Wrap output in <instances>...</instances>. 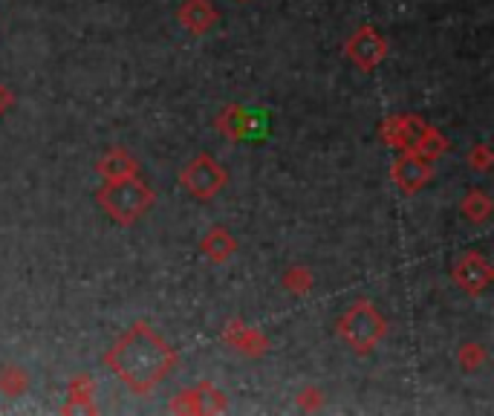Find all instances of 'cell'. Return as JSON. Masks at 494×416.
Returning <instances> with one entry per match:
<instances>
[{
	"mask_svg": "<svg viewBox=\"0 0 494 416\" xmlns=\"http://www.w3.org/2000/svg\"><path fill=\"white\" fill-rule=\"evenodd\" d=\"M104 361L127 390H134L136 397H148L177 367V350L165 342L153 327L136 321L116 338Z\"/></svg>",
	"mask_w": 494,
	"mask_h": 416,
	"instance_id": "6da1fadb",
	"label": "cell"
},
{
	"mask_svg": "<svg viewBox=\"0 0 494 416\" xmlns=\"http://www.w3.org/2000/svg\"><path fill=\"white\" fill-rule=\"evenodd\" d=\"M491 208H494L491 196L486 191H480V189H471L463 196V203H459V212H463V217L471 223H486L491 217Z\"/></svg>",
	"mask_w": 494,
	"mask_h": 416,
	"instance_id": "5bb4252c",
	"label": "cell"
},
{
	"mask_svg": "<svg viewBox=\"0 0 494 416\" xmlns=\"http://www.w3.org/2000/svg\"><path fill=\"white\" fill-rule=\"evenodd\" d=\"M445 150H448V139H445L443 134H439L436 127H431V130L425 134L422 145H420V150H416V153H422L425 159H439Z\"/></svg>",
	"mask_w": 494,
	"mask_h": 416,
	"instance_id": "44dd1931",
	"label": "cell"
},
{
	"mask_svg": "<svg viewBox=\"0 0 494 416\" xmlns=\"http://www.w3.org/2000/svg\"><path fill=\"white\" fill-rule=\"evenodd\" d=\"M344 50H347V58L353 61L361 73H373L384 58H388V38H384L376 27L365 24L347 38Z\"/></svg>",
	"mask_w": 494,
	"mask_h": 416,
	"instance_id": "5b68a950",
	"label": "cell"
},
{
	"mask_svg": "<svg viewBox=\"0 0 494 416\" xmlns=\"http://www.w3.org/2000/svg\"><path fill=\"white\" fill-rule=\"evenodd\" d=\"M177 18L191 35H205V32H212V27L220 20V12L212 0H182Z\"/></svg>",
	"mask_w": 494,
	"mask_h": 416,
	"instance_id": "9c48e42d",
	"label": "cell"
},
{
	"mask_svg": "<svg viewBox=\"0 0 494 416\" xmlns=\"http://www.w3.org/2000/svg\"><path fill=\"white\" fill-rule=\"evenodd\" d=\"M200 251L212 260V264H226V260H232V255L237 251V240L232 237L228 228L214 226V228H208L205 237L200 240Z\"/></svg>",
	"mask_w": 494,
	"mask_h": 416,
	"instance_id": "30bf717a",
	"label": "cell"
},
{
	"mask_svg": "<svg viewBox=\"0 0 494 416\" xmlns=\"http://www.w3.org/2000/svg\"><path fill=\"white\" fill-rule=\"evenodd\" d=\"M98 177L102 180H119V177H134V173H139V162L134 153H127L125 148H113L107 150L102 159H98Z\"/></svg>",
	"mask_w": 494,
	"mask_h": 416,
	"instance_id": "8fae6325",
	"label": "cell"
},
{
	"mask_svg": "<svg viewBox=\"0 0 494 416\" xmlns=\"http://www.w3.org/2000/svg\"><path fill=\"white\" fill-rule=\"evenodd\" d=\"M12 104H15V93L9 90L6 84H0V116H4Z\"/></svg>",
	"mask_w": 494,
	"mask_h": 416,
	"instance_id": "d4e9b609",
	"label": "cell"
},
{
	"mask_svg": "<svg viewBox=\"0 0 494 416\" xmlns=\"http://www.w3.org/2000/svg\"><path fill=\"white\" fill-rule=\"evenodd\" d=\"M281 283H283V289L292 292V295H306L313 289V272L306 266H292V269L283 272Z\"/></svg>",
	"mask_w": 494,
	"mask_h": 416,
	"instance_id": "ffe728a7",
	"label": "cell"
},
{
	"mask_svg": "<svg viewBox=\"0 0 494 416\" xmlns=\"http://www.w3.org/2000/svg\"><path fill=\"white\" fill-rule=\"evenodd\" d=\"M324 393L318 390V388H306L301 390V397H298V408L301 411H321L324 408Z\"/></svg>",
	"mask_w": 494,
	"mask_h": 416,
	"instance_id": "cb8c5ba5",
	"label": "cell"
},
{
	"mask_svg": "<svg viewBox=\"0 0 494 416\" xmlns=\"http://www.w3.org/2000/svg\"><path fill=\"white\" fill-rule=\"evenodd\" d=\"M379 136H382V142L388 148L399 150L402 148V116H388V119H384Z\"/></svg>",
	"mask_w": 494,
	"mask_h": 416,
	"instance_id": "7402d4cb",
	"label": "cell"
},
{
	"mask_svg": "<svg viewBox=\"0 0 494 416\" xmlns=\"http://www.w3.org/2000/svg\"><path fill=\"white\" fill-rule=\"evenodd\" d=\"M180 185L194 196V200H214V196L228 185V173L212 153H197V157L185 162V168L180 171Z\"/></svg>",
	"mask_w": 494,
	"mask_h": 416,
	"instance_id": "277c9868",
	"label": "cell"
},
{
	"mask_svg": "<svg viewBox=\"0 0 494 416\" xmlns=\"http://www.w3.org/2000/svg\"><path fill=\"white\" fill-rule=\"evenodd\" d=\"M486 358H489V350L477 344V342H468L459 347V353H457V361H459V370L463 374H477V370L486 365Z\"/></svg>",
	"mask_w": 494,
	"mask_h": 416,
	"instance_id": "e0dca14e",
	"label": "cell"
},
{
	"mask_svg": "<svg viewBox=\"0 0 494 416\" xmlns=\"http://www.w3.org/2000/svg\"><path fill=\"white\" fill-rule=\"evenodd\" d=\"M269 111L266 107H249V122H246V139L249 142H263L269 136Z\"/></svg>",
	"mask_w": 494,
	"mask_h": 416,
	"instance_id": "d6986e66",
	"label": "cell"
},
{
	"mask_svg": "<svg viewBox=\"0 0 494 416\" xmlns=\"http://www.w3.org/2000/svg\"><path fill=\"white\" fill-rule=\"evenodd\" d=\"M428 130H431V125H428L422 116H413V113L402 116V148L399 150H413L416 153Z\"/></svg>",
	"mask_w": 494,
	"mask_h": 416,
	"instance_id": "9a60e30c",
	"label": "cell"
},
{
	"mask_svg": "<svg viewBox=\"0 0 494 416\" xmlns=\"http://www.w3.org/2000/svg\"><path fill=\"white\" fill-rule=\"evenodd\" d=\"M466 159H468V166L480 171V173H486L491 166H494V157H491V148L489 145H475L468 153H466Z\"/></svg>",
	"mask_w": 494,
	"mask_h": 416,
	"instance_id": "603a6c76",
	"label": "cell"
},
{
	"mask_svg": "<svg viewBox=\"0 0 494 416\" xmlns=\"http://www.w3.org/2000/svg\"><path fill=\"white\" fill-rule=\"evenodd\" d=\"M171 413H226L228 411V399L226 393L214 388L212 381H200L197 388H189L177 393V399L168 404Z\"/></svg>",
	"mask_w": 494,
	"mask_h": 416,
	"instance_id": "52a82bcc",
	"label": "cell"
},
{
	"mask_svg": "<svg viewBox=\"0 0 494 416\" xmlns=\"http://www.w3.org/2000/svg\"><path fill=\"white\" fill-rule=\"evenodd\" d=\"M96 390H93V379L90 376H73L70 388H67V404L61 408V413H96Z\"/></svg>",
	"mask_w": 494,
	"mask_h": 416,
	"instance_id": "7c38bea8",
	"label": "cell"
},
{
	"mask_svg": "<svg viewBox=\"0 0 494 416\" xmlns=\"http://www.w3.org/2000/svg\"><path fill=\"white\" fill-rule=\"evenodd\" d=\"M237 353H243L249 358H260L263 353L269 350V338L263 335L260 330H255V327H246L243 335H240V342H237Z\"/></svg>",
	"mask_w": 494,
	"mask_h": 416,
	"instance_id": "ac0fdd59",
	"label": "cell"
},
{
	"mask_svg": "<svg viewBox=\"0 0 494 416\" xmlns=\"http://www.w3.org/2000/svg\"><path fill=\"white\" fill-rule=\"evenodd\" d=\"M452 275H454V283L466 295H482L489 289V283L494 281V269L489 264V258H482L480 251H466L454 264Z\"/></svg>",
	"mask_w": 494,
	"mask_h": 416,
	"instance_id": "ba28073f",
	"label": "cell"
},
{
	"mask_svg": "<svg viewBox=\"0 0 494 416\" xmlns=\"http://www.w3.org/2000/svg\"><path fill=\"white\" fill-rule=\"evenodd\" d=\"M431 177H434V159H425L422 153H413V150H399V157L390 166V180L405 196H413L416 191H422L431 182Z\"/></svg>",
	"mask_w": 494,
	"mask_h": 416,
	"instance_id": "8992f818",
	"label": "cell"
},
{
	"mask_svg": "<svg viewBox=\"0 0 494 416\" xmlns=\"http://www.w3.org/2000/svg\"><path fill=\"white\" fill-rule=\"evenodd\" d=\"M27 388H29V376L24 367H18V365L0 367V393H4V397L15 399L20 393H27Z\"/></svg>",
	"mask_w": 494,
	"mask_h": 416,
	"instance_id": "2e32d148",
	"label": "cell"
},
{
	"mask_svg": "<svg viewBox=\"0 0 494 416\" xmlns=\"http://www.w3.org/2000/svg\"><path fill=\"white\" fill-rule=\"evenodd\" d=\"M246 122H249V107L243 104H226L220 116L214 119V127L232 142H246Z\"/></svg>",
	"mask_w": 494,
	"mask_h": 416,
	"instance_id": "4fadbf2b",
	"label": "cell"
},
{
	"mask_svg": "<svg viewBox=\"0 0 494 416\" xmlns=\"http://www.w3.org/2000/svg\"><path fill=\"white\" fill-rule=\"evenodd\" d=\"M102 212L119 226H134L139 217H145L153 203H157V194L153 189L139 180V173L134 177H119V180H104V185L96 194Z\"/></svg>",
	"mask_w": 494,
	"mask_h": 416,
	"instance_id": "7a4b0ae2",
	"label": "cell"
},
{
	"mask_svg": "<svg viewBox=\"0 0 494 416\" xmlns=\"http://www.w3.org/2000/svg\"><path fill=\"white\" fill-rule=\"evenodd\" d=\"M240 4H246V0H240Z\"/></svg>",
	"mask_w": 494,
	"mask_h": 416,
	"instance_id": "484cf974",
	"label": "cell"
},
{
	"mask_svg": "<svg viewBox=\"0 0 494 416\" xmlns=\"http://www.w3.org/2000/svg\"><path fill=\"white\" fill-rule=\"evenodd\" d=\"M342 342L359 356H367L384 335H388V319L370 301H356L336 324Z\"/></svg>",
	"mask_w": 494,
	"mask_h": 416,
	"instance_id": "3957f363",
	"label": "cell"
}]
</instances>
